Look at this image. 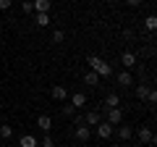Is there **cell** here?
Here are the masks:
<instances>
[{"mask_svg": "<svg viewBox=\"0 0 157 147\" xmlns=\"http://www.w3.org/2000/svg\"><path fill=\"white\" fill-rule=\"evenodd\" d=\"M107 124L110 126L123 124V110H121V108H110V110H107Z\"/></svg>", "mask_w": 157, "mask_h": 147, "instance_id": "cell-4", "label": "cell"}, {"mask_svg": "<svg viewBox=\"0 0 157 147\" xmlns=\"http://www.w3.org/2000/svg\"><path fill=\"white\" fill-rule=\"evenodd\" d=\"M81 118H84V124L86 126H97V124H100V110H89V113H86V116H81Z\"/></svg>", "mask_w": 157, "mask_h": 147, "instance_id": "cell-12", "label": "cell"}, {"mask_svg": "<svg viewBox=\"0 0 157 147\" xmlns=\"http://www.w3.org/2000/svg\"><path fill=\"white\" fill-rule=\"evenodd\" d=\"M147 95H149V87H147V84L136 87V97H139V100H147Z\"/></svg>", "mask_w": 157, "mask_h": 147, "instance_id": "cell-20", "label": "cell"}, {"mask_svg": "<svg viewBox=\"0 0 157 147\" xmlns=\"http://www.w3.org/2000/svg\"><path fill=\"white\" fill-rule=\"evenodd\" d=\"M73 113H76V110H73V105H63V116H68V118H71Z\"/></svg>", "mask_w": 157, "mask_h": 147, "instance_id": "cell-24", "label": "cell"}, {"mask_svg": "<svg viewBox=\"0 0 157 147\" xmlns=\"http://www.w3.org/2000/svg\"><path fill=\"white\" fill-rule=\"evenodd\" d=\"M50 24H52L50 13H37V26H42V29H45V26H50Z\"/></svg>", "mask_w": 157, "mask_h": 147, "instance_id": "cell-16", "label": "cell"}, {"mask_svg": "<svg viewBox=\"0 0 157 147\" xmlns=\"http://www.w3.org/2000/svg\"><path fill=\"white\" fill-rule=\"evenodd\" d=\"M68 100H71L68 105H73V110H78V108H84V105H86V95H84V92H73Z\"/></svg>", "mask_w": 157, "mask_h": 147, "instance_id": "cell-8", "label": "cell"}, {"mask_svg": "<svg viewBox=\"0 0 157 147\" xmlns=\"http://www.w3.org/2000/svg\"><path fill=\"white\" fill-rule=\"evenodd\" d=\"M139 147H141V145H139Z\"/></svg>", "mask_w": 157, "mask_h": 147, "instance_id": "cell-28", "label": "cell"}, {"mask_svg": "<svg viewBox=\"0 0 157 147\" xmlns=\"http://www.w3.org/2000/svg\"><path fill=\"white\" fill-rule=\"evenodd\" d=\"M0 34H3V21H0Z\"/></svg>", "mask_w": 157, "mask_h": 147, "instance_id": "cell-27", "label": "cell"}, {"mask_svg": "<svg viewBox=\"0 0 157 147\" xmlns=\"http://www.w3.org/2000/svg\"><path fill=\"white\" fill-rule=\"evenodd\" d=\"M50 97H52L55 102H66V100H68V89H66V87H60V84H55V87L50 89Z\"/></svg>", "mask_w": 157, "mask_h": 147, "instance_id": "cell-5", "label": "cell"}, {"mask_svg": "<svg viewBox=\"0 0 157 147\" xmlns=\"http://www.w3.org/2000/svg\"><path fill=\"white\" fill-rule=\"evenodd\" d=\"M86 66H89V71H94L100 79H107V76H113V66L107 61H102L100 55H89L86 58Z\"/></svg>", "mask_w": 157, "mask_h": 147, "instance_id": "cell-1", "label": "cell"}, {"mask_svg": "<svg viewBox=\"0 0 157 147\" xmlns=\"http://www.w3.org/2000/svg\"><path fill=\"white\" fill-rule=\"evenodd\" d=\"M32 6H34V11H37V13H50L52 3H50V0H32Z\"/></svg>", "mask_w": 157, "mask_h": 147, "instance_id": "cell-9", "label": "cell"}, {"mask_svg": "<svg viewBox=\"0 0 157 147\" xmlns=\"http://www.w3.org/2000/svg\"><path fill=\"white\" fill-rule=\"evenodd\" d=\"M18 147H39V142H37L34 134H24L21 139H18Z\"/></svg>", "mask_w": 157, "mask_h": 147, "instance_id": "cell-13", "label": "cell"}, {"mask_svg": "<svg viewBox=\"0 0 157 147\" xmlns=\"http://www.w3.org/2000/svg\"><path fill=\"white\" fill-rule=\"evenodd\" d=\"M0 137H3V139H11V137H13V126L0 124Z\"/></svg>", "mask_w": 157, "mask_h": 147, "instance_id": "cell-19", "label": "cell"}, {"mask_svg": "<svg viewBox=\"0 0 157 147\" xmlns=\"http://www.w3.org/2000/svg\"><path fill=\"white\" fill-rule=\"evenodd\" d=\"M76 126V139L78 142H86L92 137V126H86V124H73Z\"/></svg>", "mask_w": 157, "mask_h": 147, "instance_id": "cell-7", "label": "cell"}, {"mask_svg": "<svg viewBox=\"0 0 157 147\" xmlns=\"http://www.w3.org/2000/svg\"><path fill=\"white\" fill-rule=\"evenodd\" d=\"M102 105H105V110H110V108H121V97H118L115 92H110V95L105 97V102H102Z\"/></svg>", "mask_w": 157, "mask_h": 147, "instance_id": "cell-11", "label": "cell"}, {"mask_svg": "<svg viewBox=\"0 0 157 147\" xmlns=\"http://www.w3.org/2000/svg\"><path fill=\"white\" fill-rule=\"evenodd\" d=\"M94 131H97V137H100V139H110V137L115 134V126H110L107 121H100Z\"/></svg>", "mask_w": 157, "mask_h": 147, "instance_id": "cell-3", "label": "cell"}, {"mask_svg": "<svg viewBox=\"0 0 157 147\" xmlns=\"http://www.w3.org/2000/svg\"><path fill=\"white\" fill-rule=\"evenodd\" d=\"M13 6V0H0V11H8Z\"/></svg>", "mask_w": 157, "mask_h": 147, "instance_id": "cell-25", "label": "cell"}, {"mask_svg": "<svg viewBox=\"0 0 157 147\" xmlns=\"http://www.w3.org/2000/svg\"><path fill=\"white\" fill-rule=\"evenodd\" d=\"M118 137H121L123 142H128L131 137H134V129H131V126H126V124H121V126H118Z\"/></svg>", "mask_w": 157, "mask_h": 147, "instance_id": "cell-15", "label": "cell"}, {"mask_svg": "<svg viewBox=\"0 0 157 147\" xmlns=\"http://www.w3.org/2000/svg\"><path fill=\"white\" fill-rule=\"evenodd\" d=\"M21 11H24V13H32V11H34L32 0H24V3H21Z\"/></svg>", "mask_w": 157, "mask_h": 147, "instance_id": "cell-23", "label": "cell"}, {"mask_svg": "<svg viewBox=\"0 0 157 147\" xmlns=\"http://www.w3.org/2000/svg\"><path fill=\"white\" fill-rule=\"evenodd\" d=\"M37 126L45 131V134H50V129H52V118H50V116H37Z\"/></svg>", "mask_w": 157, "mask_h": 147, "instance_id": "cell-10", "label": "cell"}, {"mask_svg": "<svg viewBox=\"0 0 157 147\" xmlns=\"http://www.w3.org/2000/svg\"><path fill=\"white\" fill-rule=\"evenodd\" d=\"M63 40H66V32H63V29H55V32H52V42H58V45H60Z\"/></svg>", "mask_w": 157, "mask_h": 147, "instance_id": "cell-21", "label": "cell"}, {"mask_svg": "<svg viewBox=\"0 0 157 147\" xmlns=\"http://www.w3.org/2000/svg\"><path fill=\"white\" fill-rule=\"evenodd\" d=\"M136 61H139V55H136V53H131V50H126L123 55H121V66H123V68H134Z\"/></svg>", "mask_w": 157, "mask_h": 147, "instance_id": "cell-6", "label": "cell"}, {"mask_svg": "<svg viewBox=\"0 0 157 147\" xmlns=\"http://www.w3.org/2000/svg\"><path fill=\"white\" fill-rule=\"evenodd\" d=\"M84 81H86L89 87H97V84H100V76H97L94 71H86V74H84Z\"/></svg>", "mask_w": 157, "mask_h": 147, "instance_id": "cell-17", "label": "cell"}, {"mask_svg": "<svg viewBox=\"0 0 157 147\" xmlns=\"http://www.w3.org/2000/svg\"><path fill=\"white\" fill-rule=\"evenodd\" d=\"M39 147H55V139H52L50 134H45V139L39 142Z\"/></svg>", "mask_w": 157, "mask_h": 147, "instance_id": "cell-22", "label": "cell"}, {"mask_svg": "<svg viewBox=\"0 0 157 147\" xmlns=\"http://www.w3.org/2000/svg\"><path fill=\"white\" fill-rule=\"evenodd\" d=\"M118 84L121 87H131L134 84V76H131L128 71H118Z\"/></svg>", "mask_w": 157, "mask_h": 147, "instance_id": "cell-14", "label": "cell"}, {"mask_svg": "<svg viewBox=\"0 0 157 147\" xmlns=\"http://www.w3.org/2000/svg\"><path fill=\"white\" fill-rule=\"evenodd\" d=\"M144 26H147V32H155V29H157V16H155V13H149V16L144 18Z\"/></svg>", "mask_w": 157, "mask_h": 147, "instance_id": "cell-18", "label": "cell"}, {"mask_svg": "<svg viewBox=\"0 0 157 147\" xmlns=\"http://www.w3.org/2000/svg\"><path fill=\"white\" fill-rule=\"evenodd\" d=\"M128 6H141V0H126Z\"/></svg>", "mask_w": 157, "mask_h": 147, "instance_id": "cell-26", "label": "cell"}, {"mask_svg": "<svg viewBox=\"0 0 157 147\" xmlns=\"http://www.w3.org/2000/svg\"><path fill=\"white\" fill-rule=\"evenodd\" d=\"M134 134L139 137L141 145H155V131H152L149 126H139V129H134Z\"/></svg>", "mask_w": 157, "mask_h": 147, "instance_id": "cell-2", "label": "cell"}]
</instances>
